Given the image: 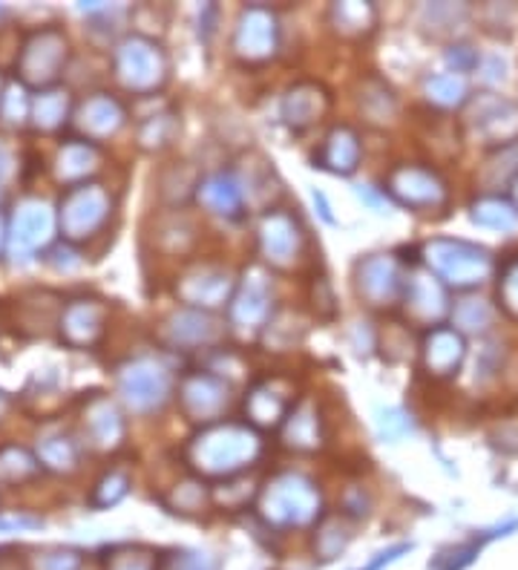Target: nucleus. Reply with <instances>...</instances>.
<instances>
[{
  "mask_svg": "<svg viewBox=\"0 0 518 570\" xmlns=\"http://www.w3.org/2000/svg\"><path fill=\"white\" fill-rule=\"evenodd\" d=\"M263 441L249 424H211L188 444L190 467L204 475H236L260 458Z\"/></svg>",
  "mask_w": 518,
  "mask_h": 570,
  "instance_id": "nucleus-1",
  "label": "nucleus"
},
{
  "mask_svg": "<svg viewBox=\"0 0 518 570\" xmlns=\"http://www.w3.org/2000/svg\"><path fill=\"white\" fill-rule=\"evenodd\" d=\"M260 513L268 525L306 527L320 516V490L299 473H279L265 484Z\"/></svg>",
  "mask_w": 518,
  "mask_h": 570,
  "instance_id": "nucleus-2",
  "label": "nucleus"
},
{
  "mask_svg": "<svg viewBox=\"0 0 518 570\" xmlns=\"http://www.w3.org/2000/svg\"><path fill=\"white\" fill-rule=\"evenodd\" d=\"M113 70L118 84L136 95L156 93L168 81V55L156 41L145 35H130L113 52Z\"/></svg>",
  "mask_w": 518,
  "mask_h": 570,
  "instance_id": "nucleus-3",
  "label": "nucleus"
},
{
  "mask_svg": "<svg viewBox=\"0 0 518 570\" xmlns=\"http://www.w3.org/2000/svg\"><path fill=\"white\" fill-rule=\"evenodd\" d=\"M430 271L455 288L482 285L493 274V256L487 249L469 245L464 240H432L426 245Z\"/></svg>",
  "mask_w": 518,
  "mask_h": 570,
  "instance_id": "nucleus-4",
  "label": "nucleus"
},
{
  "mask_svg": "<svg viewBox=\"0 0 518 570\" xmlns=\"http://www.w3.org/2000/svg\"><path fill=\"white\" fill-rule=\"evenodd\" d=\"M116 387L121 401L127 403V410L139 412V415H150V412H159L170 401L173 374L159 360L136 358L118 369Z\"/></svg>",
  "mask_w": 518,
  "mask_h": 570,
  "instance_id": "nucleus-5",
  "label": "nucleus"
},
{
  "mask_svg": "<svg viewBox=\"0 0 518 570\" xmlns=\"http://www.w3.org/2000/svg\"><path fill=\"white\" fill-rule=\"evenodd\" d=\"M113 213V197L102 184L95 182H81L66 188L64 199H61L59 208V222L61 231L70 242H84L93 240L98 231H102L107 222H110Z\"/></svg>",
  "mask_w": 518,
  "mask_h": 570,
  "instance_id": "nucleus-6",
  "label": "nucleus"
},
{
  "mask_svg": "<svg viewBox=\"0 0 518 570\" xmlns=\"http://www.w3.org/2000/svg\"><path fill=\"white\" fill-rule=\"evenodd\" d=\"M70 59V41L55 27H44V30L32 32L21 44L15 66L23 84L32 87H50L61 75Z\"/></svg>",
  "mask_w": 518,
  "mask_h": 570,
  "instance_id": "nucleus-7",
  "label": "nucleus"
},
{
  "mask_svg": "<svg viewBox=\"0 0 518 570\" xmlns=\"http://www.w3.org/2000/svg\"><path fill=\"white\" fill-rule=\"evenodd\" d=\"M389 197L403 208L415 211H435L446 202V184L435 170L417 168V165H401L389 173Z\"/></svg>",
  "mask_w": 518,
  "mask_h": 570,
  "instance_id": "nucleus-8",
  "label": "nucleus"
},
{
  "mask_svg": "<svg viewBox=\"0 0 518 570\" xmlns=\"http://www.w3.org/2000/svg\"><path fill=\"white\" fill-rule=\"evenodd\" d=\"M256 240H260V254L274 268H292L303 256L306 231L299 228L297 217H292L288 211H271L256 231Z\"/></svg>",
  "mask_w": 518,
  "mask_h": 570,
  "instance_id": "nucleus-9",
  "label": "nucleus"
},
{
  "mask_svg": "<svg viewBox=\"0 0 518 570\" xmlns=\"http://www.w3.org/2000/svg\"><path fill=\"white\" fill-rule=\"evenodd\" d=\"M179 403H182V412L190 421L213 424L231 407V389H228L225 380L211 372L188 374L179 387Z\"/></svg>",
  "mask_w": 518,
  "mask_h": 570,
  "instance_id": "nucleus-10",
  "label": "nucleus"
},
{
  "mask_svg": "<svg viewBox=\"0 0 518 570\" xmlns=\"http://www.w3.org/2000/svg\"><path fill=\"white\" fill-rule=\"evenodd\" d=\"M355 285H358L360 297L374 308L392 306L398 303L401 292H406L401 265L389 254H372L360 260L358 271H355Z\"/></svg>",
  "mask_w": 518,
  "mask_h": 570,
  "instance_id": "nucleus-11",
  "label": "nucleus"
},
{
  "mask_svg": "<svg viewBox=\"0 0 518 570\" xmlns=\"http://www.w3.org/2000/svg\"><path fill=\"white\" fill-rule=\"evenodd\" d=\"M279 44V27L277 18L271 15L268 9H245L236 21L234 30V52L236 59L249 61V64H263L274 59Z\"/></svg>",
  "mask_w": 518,
  "mask_h": 570,
  "instance_id": "nucleus-12",
  "label": "nucleus"
},
{
  "mask_svg": "<svg viewBox=\"0 0 518 570\" xmlns=\"http://www.w3.org/2000/svg\"><path fill=\"white\" fill-rule=\"evenodd\" d=\"M467 125L475 136L493 145H512L518 139V104L507 102L501 95H478L469 104Z\"/></svg>",
  "mask_w": 518,
  "mask_h": 570,
  "instance_id": "nucleus-13",
  "label": "nucleus"
},
{
  "mask_svg": "<svg viewBox=\"0 0 518 570\" xmlns=\"http://www.w3.org/2000/svg\"><path fill=\"white\" fill-rule=\"evenodd\" d=\"M52 225L55 217L41 199H23L15 208L12 217V234H9V249L15 254V260H30L41 245H46L52 236Z\"/></svg>",
  "mask_w": 518,
  "mask_h": 570,
  "instance_id": "nucleus-14",
  "label": "nucleus"
},
{
  "mask_svg": "<svg viewBox=\"0 0 518 570\" xmlns=\"http://www.w3.org/2000/svg\"><path fill=\"white\" fill-rule=\"evenodd\" d=\"M176 292L188 303L190 308H199V312H208V308L225 306L231 300V292H234V279L225 268H216V265H202L193 274L182 277V283L176 285Z\"/></svg>",
  "mask_w": 518,
  "mask_h": 570,
  "instance_id": "nucleus-15",
  "label": "nucleus"
},
{
  "mask_svg": "<svg viewBox=\"0 0 518 570\" xmlns=\"http://www.w3.org/2000/svg\"><path fill=\"white\" fill-rule=\"evenodd\" d=\"M104 323H107V306L102 300H73L61 312V337L73 349H84V346L98 344V337L104 335Z\"/></svg>",
  "mask_w": 518,
  "mask_h": 570,
  "instance_id": "nucleus-16",
  "label": "nucleus"
},
{
  "mask_svg": "<svg viewBox=\"0 0 518 570\" xmlns=\"http://www.w3.org/2000/svg\"><path fill=\"white\" fill-rule=\"evenodd\" d=\"M75 125L84 133V141L95 145V141L110 139V136H116L121 130V125H125V107L113 95L95 93L81 104Z\"/></svg>",
  "mask_w": 518,
  "mask_h": 570,
  "instance_id": "nucleus-17",
  "label": "nucleus"
},
{
  "mask_svg": "<svg viewBox=\"0 0 518 570\" xmlns=\"http://www.w3.org/2000/svg\"><path fill=\"white\" fill-rule=\"evenodd\" d=\"M271 285L265 279V274H256L251 271L245 283L236 288V294L231 297V320L236 326H245V329H260L265 320L271 317Z\"/></svg>",
  "mask_w": 518,
  "mask_h": 570,
  "instance_id": "nucleus-18",
  "label": "nucleus"
},
{
  "mask_svg": "<svg viewBox=\"0 0 518 570\" xmlns=\"http://www.w3.org/2000/svg\"><path fill=\"white\" fill-rule=\"evenodd\" d=\"M220 323L213 320L208 312H199V308L176 312V315L168 317V323H165V340H168L170 346H179V349L211 346L220 340Z\"/></svg>",
  "mask_w": 518,
  "mask_h": 570,
  "instance_id": "nucleus-19",
  "label": "nucleus"
},
{
  "mask_svg": "<svg viewBox=\"0 0 518 570\" xmlns=\"http://www.w3.org/2000/svg\"><path fill=\"white\" fill-rule=\"evenodd\" d=\"M326 110H329V93H326L320 84H315V81L294 84L283 98L285 125L297 127V130L320 122V118L326 116Z\"/></svg>",
  "mask_w": 518,
  "mask_h": 570,
  "instance_id": "nucleus-20",
  "label": "nucleus"
},
{
  "mask_svg": "<svg viewBox=\"0 0 518 570\" xmlns=\"http://www.w3.org/2000/svg\"><path fill=\"white\" fill-rule=\"evenodd\" d=\"M317 168L337 176H349L360 165V136L349 125H340L326 136L320 154L315 156Z\"/></svg>",
  "mask_w": 518,
  "mask_h": 570,
  "instance_id": "nucleus-21",
  "label": "nucleus"
},
{
  "mask_svg": "<svg viewBox=\"0 0 518 570\" xmlns=\"http://www.w3.org/2000/svg\"><path fill=\"white\" fill-rule=\"evenodd\" d=\"M461 360H464V340L455 329L435 326L424 340V366L426 372L435 378H450L458 372Z\"/></svg>",
  "mask_w": 518,
  "mask_h": 570,
  "instance_id": "nucleus-22",
  "label": "nucleus"
},
{
  "mask_svg": "<svg viewBox=\"0 0 518 570\" xmlns=\"http://www.w3.org/2000/svg\"><path fill=\"white\" fill-rule=\"evenodd\" d=\"M292 410L288 392H283L279 383H271V380L256 383L251 395L245 398V412H249L251 424L256 426H279Z\"/></svg>",
  "mask_w": 518,
  "mask_h": 570,
  "instance_id": "nucleus-23",
  "label": "nucleus"
},
{
  "mask_svg": "<svg viewBox=\"0 0 518 570\" xmlns=\"http://www.w3.org/2000/svg\"><path fill=\"white\" fill-rule=\"evenodd\" d=\"M406 308L415 320L438 323L446 312V294L441 288V279L432 274H415L406 283Z\"/></svg>",
  "mask_w": 518,
  "mask_h": 570,
  "instance_id": "nucleus-24",
  "label": "nucleus"
},
{
  "mask_svg": "<svg viewBox=\"0 0 518 570\" xmlns=\"http://www.w3.org/2000/svg\"><path fill=\"white\" fill-rule=\"evenodd\" d=\"M197 197L204 208L220 217H236L245 202V190L234 173H213L199 182Z\"/></svg>",
  "mask_w": 518,
  "mask_h": 570,
  "instance_id": "nucleus-25",
  "label": "nucleus"
},
{
  "mask_svg": "<svg viewBox=\"0 0 518 570\" xmlns=\"http://www.w3.org/2000/svg\"><path fill=\"white\" fill-rule=\"evenodd\" d=\"M283 439L285 444L303 450V453H311L323 444V421L315 403L303 401L288 412V418L283 421Z\"/></svg>",
  "mask_w": 518,
  "mask_h": 570,
  "instance_id": "nucleus-26",
  "label": "nucleus"
},
{
  "mask_svg": "<svg viewBox=\"0 0 518 570\" xmlns=\"http://www.w3.org/2000/svg\"><path fill=\"white\" fill-rule=\"evenodd\" d=\"M84 430H87V435L93 439L89 444L102 446V450H110V446H116L118 439L125 435V421H121V415H118L116 407H113L110 401L98 398V401L87 410Z\"/></svg>",
  "mask_w": 518,
  "mask_h": 570,
  "instance_id": "nucleus-27",
  "label": "nucleus"
},
{
  "mask_svg": "<svg viewBox=\"0 0 518 570\" xmlns=\"http://www.w3.org/2000/svg\"><path fill=\"white\" fill-rule=\"evenodd\" d=\"M98 168V150L89 141L78 139L64 145V150L59 154V179L61 182L73 184L87 182V176Z\"/></svg>",
  "mask_w": 518,
  "mask_h": 570,
  "instance_id": "nucleus-28",
  "label": "nucleus"
},
{
  "mask_svg": "<svg viewBox=\"0 0 518 570\" xmlns=\"http://www.w3.org/2000/svg\"><path fill=\"white\" fill-rule=\"evenodd\" d=\"M38 461H41V467H50L55 473H73L81 461V444L66 432L46 435L38 444Z\"/></svg>",
  "mask_w": 518,
  "mask_h": 570,
  "instance_id": "nucleus-29",
  "label": "nucleus"
},
{
  "mask_svg": "<svg viewBox=\"0 0 518 570\" xmlns=\"http://www.w3.org/2000/svg\"><path fill=\"white\" fill-rule=\"evenodd\" d=\"M360 113H363L372 125H387L398 116V98L392 89L380 81H369L360 93Z\"/></svg>",
  "mask_w": 518,
  "mask_h": 570,
  "instance_id": "nucleus-30",
  "label": "nucleus"
},
{
  "mask_svg": "<svg viewBox=\"0 0 518 570\" xmlns=\"http://www.w3.org/2000/svg\"><path fill=\"white\" fill-rule=\"evenodd\" d=\"M41 473V464L21 446H0V484L15 487Z\"/></svg>",
  "mask_w": 518,
  "mask_h": 570,
  "instance_id": "nucleus-31",
  "label": "nucleus"
},
{
  "mask_svg": "<svg viewBox=\"0 0 518 570\" xmlns=\"http://www.w3.org/2000/svg\"><path fill=\"white\" fill-rule=\"evenodd\" d=\"M32 116L41 130H59L70 116V95L64 89H44L32 104Z\"/></svg>",
  "mask_w": 518,
  "mask_h": 570,
  "instance_id": "nucleus-32",
  "label": "nucleus"
},
{
  "mask_svg": "<svg viewBox=\"0 0 518 570\" xmlns=\"http://www.w3.org/2000/svg\"><path fill=\"white\" fill-rule=\"evenodd\" d=\"M335 30L346 38H360L372 30L374 9L369 3H337L331 7Z\"/></svg>",
  "mask_w": 518,
  "mask_h": 570,
  "instance_id": "nucleus-33",
  "label": "nucleus"
},
{
  "mask_svg": "<svg viewBox=\"0 0 518 570\" xmlns=\"http://www.w3.org/2000/svg\"><path fill=\"white\" fill-rule=\"evenodd\" d=\"M473 220L484 228L496 231H512L518 225V211L501 199H482L473 205Z\"/></svg>",
  "mask_w": 518,
  "mask_h": 570,
  "instance_id": "nucleus-34",
  "label": "nucleus"
},
{
  "mask_svg": "<svg viewBox=\"0 0 518 570\" xmlns=\"http://www.w3.org/2000/svg\"><path fill=\"white\" fill-rule=\"evenodd\" d=\"M176 116L173 113H159V116H150L141 122L139 127V141L147 150H161V147H170L176 139Z\"/></svg>",
  "mask_w": 518,
  "mask_h": 570,
  "instance_id": "nucleus-35",
  "label": "nucleus"
},
{
  "mask_svg": "<svg viewBox=\"0 0 518 570\" xmlns=\"http://www.w3.org/2000/svg\"><path fill=\"white\" fill-rule=\"evenodd\" d=\"M127 487H130V473H127V469L116 467L110 469V473H104L102 478H98V484H95L93 505L95 507L116 505V502H121V498L127 496Z\"/></svg>",
  "mask_w": 518,
  "mask_h": 570,
  "instance_id": "nucleus-36",
  "label": "nucleus"
},
{
  "mask_svg": "<svg viewBox=\"0 0 518 570\" xmlns=\"http://www.w3.org/2000/svg\"><path fill=\"white\" fill-rule=\"evenodd\" d=\"M426 95H430V102L441 104V107H455V104L464 102L467 87L455 73L432 75V78H426Z\"/></svg>",
  "mask_w": 518,
  "mask_h": 570,
  "instance_id": "nucleus-37",
  "label": "nucleus"
},
{
  "mask_svg": "<svg viewBox=\"0 0 518 570\" xmlns=\"http://www.w3.org/2000/svg\"><path fill=\"white\" fill-rule=\"evenodd\" d=\"M455 323L464 331H484L493 323V308L484 300H464L455 306Z\"/></svg>",
  "mask_w": 518,
  "mask_h": 570,
  "instance_id": "nucleus-38",
  "label": "nucleus"
},
{
  "mask_svg": "<svg viewBox=\"0 0 518 570\" xmlns=\"http://www.w3.org/2000/svg\"><path fill=\"white\" fill-rule=\"evenodd\" d=\"M81 553L66 548H50L32 556V570H78Z\"/></svg>",
  "mask_w": 518,
  "mask_h": 570,
  "instance_id": "nucleus-39",
  "label": "nucleus"
},
{
  "mask_svg": "<svg viewBox=\"0 0 518 570\" xmlns=\"http://www.w3.org/2000/svg\"><path fill=\"white\" fill-rule=\"evenodd\" d=\"M107 570H156V556L141 548L113 550L107 559Z\"/></svg>",
  "mask_w": 518,
  "mask_h": 570,
  "instance_id": "nucleus-40",
  "label": "nucleus"
},
{
  "mask_svg": "<svg viewBox=\"0 0 518 570\" xmlns=\"http://www.w3.org/2000/svg\"><path fill=\"white\" fill-rule=\"evenodd\" d=\"M498 300L507 315L518 317V256L504 263L501 277H498Z\"/></svg>",
  "mask_w": 518,
  "mask_h": 570,
  "instance_id": "nucleus-41",
  "label": "nucleus"
},
{
  "mask_svg": "<svg viewBox=\"0 0 518 570\" xmlns=\"http://www.w3.org/2000/svg\"><path fill=\"white\" fill-rule=\"evenodd\" d=\"M30 102L23 98V89H3V98H0V118L9 122V125H23L27 116H30Z\"/></svg>",
  "mask_w": 518,
  "mask_h": 570,
  "instance_id": "nucleus-42",
  "label": "nucleus"
},
{
  "mask_svg": "<svg viewBox=\"0 0 518 570\" xmlns=\"http://www.w3.org/2000/svg\"><path fill=\"white\" fill-rule=\"evenodd\" d=\"M346 541H349V534H346L343 527L337 525V521H331V525H326L320 530L315 548L320 550L323 559H335V556L346 548Z\"/></svg>",
  "mask_w": 518,
  "mask_h": 570,
  "instance_id": "nucleus-43",
  "label": "nucleus"
},
{
  "mask_svg": "<svg viewBox=\"0 0 518 570\" xmlns=\"http://www.w3.org/2000/svg\"><path fill=\"white\" fill-rule=\"evenodd\" d=\"M204 484L199 482H182V484H176V502L173 507L176 510H182V513H199L202 510L204 505V490H202Z\"/></svg>",
  "mask_w": 518,
  "mask_h": 570,
  "instance_id": "nucleus-44",
  "label": "nucleus"
},
{
  "mask_svg": "<svg viewBox=\"0 0 518 570\" xmlns=\"http://www.w3.org/2000/svg\"><path fill=\"white\" fill-rule=\"evenodd\" d=\"M450 64H455V70L464 73V70H469V66L475 64V55L469 52V46H453V52H450Z\"/></svg>",
  "mask_w": 518,
  "mask_h": 570,
  "instance_id": "nucleus-45",
  "label": "nucleus"
},
{
  "mask_svg": "<svg viewBox=\"0 0 518 570\" xmlns=\"http://www.w3.org/2000/svg\"><path fill=\"white\" fill-rule=\"evenodd\" d=\"M12 176V154H9V147L0 141V182Z\"/></svg>",
  "mask_w": 518,
  "mask_h": 570,
  "instance_id": "nucleus-46",
  "label": "nucleus"
},
{
  "mask_svg": "<svg viewBox=\"0 0 518 570\" xmlns=\"http://www.w3.org/2000/svg\"><path fill=\"white\" fill-rule=\"evenodd\" d=\"M3 242H7V222L0 217V251H3Z\"/></svg>",
  "mask_w": 518,
  "mask_h": 570,
  "instance_id": "nucleus-47",
  "label": "nucleus"
},
{
  "mask_svg": "<svg viewBox=\"0 0 518 570\" xmlns=\"http://www.w3.org/2000/svg\"><path fill=\"white\" fill-rule=\"evenodd\" d=\"M3 410H7V398H3V392H0V415H3Z\"/></svg>",
  "mask_w": 518,
  "mask_h": 570,
  "instance_id": "nucleus-48",
  "label": "nucleus"
},
{
  "mask_svg": "<svg viewBox=\"0 0 518 570\" xmlns=\"http://www.w3.org/2000/svg\"><path fill=\"white\" fill-rule=\"evenodd\" d=\"M0 98H3V84H0Z\"/></svg>",
  "mask_w": 518,
  "mask_h": 570,
  "instance_id": "nucleus-49",
  "label": "nucleus"
},
{
  "mask_svg": "<svg viewBox=\"0 0 518 570\" xmlns=\"http://www.w3.org/2000/svg\"><path fill=\"white\" fill-rule=\"evenodd\" d=\"M516 199H518V179H516Z\"/></svg>",
  "mask_w": 518,
  "mask_h": 570,
  "instance_id": "nucleus-50",
  "label": "nucleus"
}]
</instances>
